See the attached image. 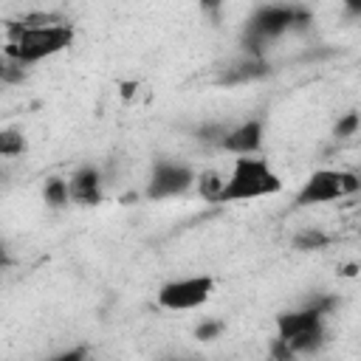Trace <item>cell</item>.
Instances as JSON below:
<instances>
[{
  "label": "cell",
  "mask_w": 361,
  "mask_h": 361,
  "mask_svg": "<svg viewBox=\"0 0 361 361\" xmlns=\"http://www.w3.org/2000/svg\"><path fill=\"white\" fill-rule=\"evenodd\" d=\"M25 149H28V141H25V135L20 130H14V127L0 130V161L3 158H17Z\"/></svg>",
  "instance_id": "12"
},
{
  "label": "cell",
  "mask_w": 361,
  "mask_h": 361,
  "mask_svg": "<svg viewBox=\"0 0 361 361\" xmlns=\"http://www.w3.org/2000/svg\"><path fill=\"white\" fill-rule=\"evenodd\" d=\"M330 243V237L322 231V228H305V231H299L296 237H293V248L296 251H319V248H324Z\"/></svg>",
  "instance_id": "15"
},
{
  "label": "cell",
  "mask_w": 361,
  "mask_h": 361,
  "mask_svg": "<svg viewBox=\"0 0 361 361\" xmlns=\"http://www.w3.org/2000/svg\"><path fill=\"white\" fill-rule=\"evenodd\" d=\"M195 183H197V192H200L203 200L220 203L223 189H226V175H220L217 169H203V172L195 178Z\"/></svg>",
  "instance_id": "11"
},
{
  "label": "cell",
  "mask_w": 361,
  "mask_h": 361,
  "mask_svg": "<svg viewBox=\"0 0 361 361\" xmlns=\"http://www.w3.org/2000/svg\"><path fill=\"white\" fill-rule=\"evenodd\" d=\"M200 11L212 20H220V11H223V0H200Z\"/></svg>",
  "instance_id": "20"
},
{
  "label": "cell",
  "mask_w": 361,
  "mask_h": 361,
  "mask_svg": "<svg viewBox=\"0 0 361 361\" xmlns=\"http://www.w3.org/2000/svg\"><path fill=\"white\" fill-rule=\"evenodd\" d=\"M310 20H313L310 11L307 8H299V6H262L248 20L243 45H245V51H251V56H262V45L265 42L276 39L285 31L307 28Z\"/></svg>",
  "instance_id": "3"
},
{
  "label": "cell",
  "mask_w": 361,
  "mask_h": 361,
  "mask_svg": "<svg viewBox=\"0 0 361 361\" xmlns=\"http://www.w3.org/2000/svg\"><path fill=\"white\" fill-rule=\"evenodd\" d=\"M214 279L212 276H186L166 282L158 290V305L166 310H195L212 296Z\"/></svg>",
  "instance_id": "5"
},
{
  "label": "cell",
  "mask_w": 361,
  "mask_h": 361,
  "mask_svg": "<svg viewBox=\"0 0 361 361\" xmlns=\"http://www.w3.org/2000/svg\"><path fill=\"white\" fill-rule=\"evenodd\" d=\"M226 124L223 121H212V124H203V127H197V141H203V144H220V138L226 135Z\"/></svg>",
  "instance_id": "17"
},
{
  "label": "cell",
  "mask_w": 361,
  "mask_h": 361,
  "mask_svg": "<svg viewBox=\"0 0 361 361\" xmlns=\"http://www.w3.org/2000/svg\"><path fill=\"white\" fill-rule=\"evenodd\" d=\"M220 333H223V322H217V319H209V322L197 324V330H195V336H197L200 341H212V338H217Z\"/></svg>",
  "instance_id": "19"
},
{
  "label": "cell",
  "mask_w": 361,
  "mask_h": 361,
  "mask_svg": "<svg viewBox=\"0 0 361 361\" xmlns=\"http://www.w3.org/2000/svg\"><path fill=\"white\" fill-rule=\"evenodd\" d=\"M73 42V25L71 23H56V25H45V28H25L20 25V20H11L6 25V54L20 59L23 65L48 59L62 54L68 45Z\"/></svg>",
  "instance_id": "1"
},
{
  "label": "cell",
  "mask_w": 361,
  "mask_h": 361,
  "mask_svg": "<svg viewBox=\"0 0 361 361\" xmlns=\"http://www.w3.org/2000/svg\"><path fill=\"white\" fill-rule=\"evenodd\" d=\"M361 186L355 172L347 169H316L305 186L296 195V206H316V203H333L338 197L355 195Z\"/></svg>",
  "instance_id": "4"
},
{
  "label": "cell",
  "mask_w": 361,
  "mask_h": 361,
  "mask_svg": "<svg viewBox=\"0 0 361 361\" xmlns=\"http://www.w3.org/2000/svg\"><path fill=\"white\" fill-rule=\"evenodd\" d=\"M336 305V299H316V302H310L307 307H302V310H288V313H279L276 316V333H279V338L288 344V341H293V338H299V336H310V333H319V330H324L322 327V319L327 316V310Z\"/></svg>",
  "instance_id": "6"
},
{
  "label": "cell",
  "mask_w": 361,
  "mask_h": 361,
  "mask_svg": "<svg viewBox=\"0 0 361 361\" xmlns=\"http://www.w3.org/2000/svg\"><path fill=\"white\" fill-rule=\"evenodd\" d=\"M271 68L259 59V56H248V59H243V62H237V65H231L223 76H220V82H226V85H243V82H254V79H262L265 73H268Z\"/></svg>",
  "instance_id": "10"
},
{
  "label": "cell",
  "mask_w": 361,
  "mask_h": 361,
  "mask_svg": "<svg viewBox=\"0 0 361 361\" xmlns=\"http://www.w3.org/2000/svg\"><path fill=\"white\" fill-rule=\"evenodd\" d=\"M68 195L73 203L99 206L102 203V172L96 166H79L68 180Z\"/></svg>",
  "instance_id": "9"
},
{
  "label": "cell",
  "mask_w": 361,
  "mask_h": 361,
  "mask_svg": "<svg viewBox=\"0 0 361 361\" xmlns=\"http://www.w3.org/2000/svg\"><path fill=\"white\" fill-rule=\"evenodd\" d=\"M220 147L231 155H257L262 147V121L248 118L237 127H228L220 138Z\"/></svg>",
  "instance_id": "8"
},
{
  "label": "cell",
  "mask_w": 361,
  "mask_h": 361,
  "mask_svg": "<svg viewBox=\"0 0 361 361\" xmlns=\"http://www.w3.org/2000/svg\"><path fill=\"white\" fill-rule=\"evenodd\" d=\"M42 197H45L48 206L62 209V206L71 200V195H68V180H62V178H48V180H45V189H42Z\"/></svg>",
  "instance_id": "14"
},
{
  "label": "cell",
  "mask_w": 361,
  "mask_h": 361,
  "mask_svg": "<svg viewBox=\"0 0 361 361\" xmlns=\"http://www.w3.org/2000/svg\"><path fill=\"white\" fill-rule=\"evenodd\" d=\"M8 262V257H6V251H3V245H0V265H6Z\"/></svg>",
  "instance_id": "22"
},
{
  "label": "cell",
  "mask_w": 361,
  "mask_h": 361,
  "mask_svg": "<svg viewBox=\"0 0 361 361\" xmlns=\"http://www.w3.org/2000/svg\"><path fill=\"white\" fill-rule=\"evenodd\" d=\"M56 23H68V20L56 11H31V14L20 17V25H25V28H45V25H56Z\"/></svg>",
  "instance_id": "16"
},
{
  "label": "cell",
  "mask_w": 361,
  "mask_h": 361,
  "mask_svg": "<svg viewBox=\"0 0 361 361\" xmlns=\"http://www.w3.org/2000/svg\"><path fill=\"white\" fill-rule=\"evenodd\" d=\"M355 130H358V113H347L344 118H338V124H336V138H350V135H355Z\"/></svg>",
  "instance_id": "18"
},
{
  "label": "cell",
  "mask_w": 361,
  "mask_h": 361,
  "mask_svg": "<svg viewBox=\"0 0 361 361\" xmlns=\"http://www.w3.org/2000/svg\"><path fill=\"white\" fill-rule=\"evenodd\" d=\"M25 76H28V68L3 51L0 54V85H20Z\"/></svg>",
  "instance_id": "13"
},
{
  "label": "cell",
  "mask_w": 361,
  "mask_h": 361,
  "mask_svg": "<svg viewBox=\"0 0 361 361\" xmlns=\"http://www.w3.org/2000/svg\"><path fill=\"white\" fill-rule=\"evenodd\" d=\"M344 6L350 8V14H361V0H344Z\"/></svg>",
  "instance_id": "21"
},
{
  "label": "cell",
  "mask_w": 361,
  "mask_h": 361,
  "mask_svg": "<svg viewBox=\"0 0 361 361\" xmlns=\"http://www.w3.org/2000/svg\"><path fill=\"white\" fill-rule=\"evenodd\" d=\"M195 183V172L186 164H175V161H155L149 183H147V197L149 200H164V197H175L180 192H186Z\"/></svg>",
  "instance_id": "7"
},
{
  "label": "cell",
  "mask_w": 361,
  "mask_h": 361,
  "mask_svg": "<svg viewBox=\"0 0 361 361\" xmlns=\"http://www.w3.org/2000/svg\"><path fill=\"white\" fill-rule=\"evenodd\" d=\"M282 189V178L268 166L265 158L254 155H237L231 175L226 178V189L220 203H234V200H254L265 195H276Z\"/></svg>",
  "instance_id": "2"
}]
</instances>
